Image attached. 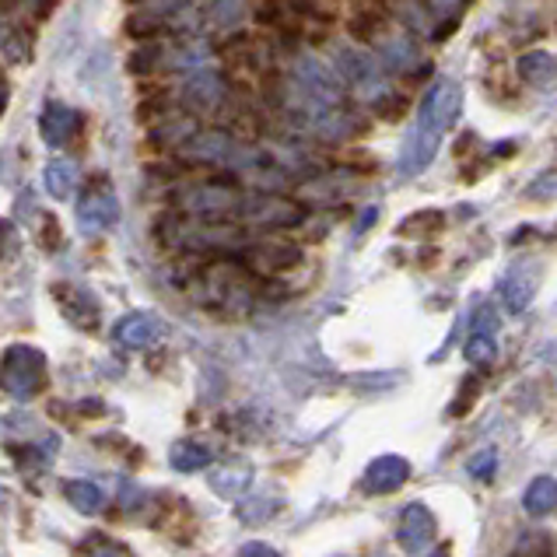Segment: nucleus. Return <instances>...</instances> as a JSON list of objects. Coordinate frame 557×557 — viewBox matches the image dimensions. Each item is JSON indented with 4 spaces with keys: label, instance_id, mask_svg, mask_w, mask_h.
Returning <instances> with one entry per match:
<instances>
[{
    "label": "nucleus",
    "instance_id": "ddd939ff",
    "mask_svg": "<svg viewBox=\"0 0 557 557\" xmlns=\"http://www.w3.org/2000/svg\"><path fill=\"white\" fill-rule=\"evenodd\" d=\"M502 295H505V309L508 312H522L530 306V298H533V281L522 277V274H508L502 281Z\"/></svg>",
    "mask_w": 557,
    "mask_h": 557
},
{
    "label": "nucleus",
    "instance_id": "423d86ee",
    "mask_svg": "<svg viewBox=\"0 0 557 557\" xmlns=\"http://www.w3.org/2000/svg\"><path fill=\"white\" fill-rule=\"evenodd\" d=\"M522 508L533 516V519H547L557 512V481L554 476H536V481L527 487L522 495Z\"/></svg>",
    "mask_w": 557,
    "mask_h": 557
},
{
    "label": "nucleus",
    "instance_id": "f257e3e1",
    "mask_svg": "<svg viewBox=\"0 0 557 557\" xmlns=\"http://www.w3.org/2000/svg\"><path fill=\"white\" fill-rule=\"evenodd\" d=\"M459 102H463V95H459L456 82H438L424 95L421 109H418V123H413V131L400 151L404 176H418L421 169H428V162H432L442 145L445 131H449L459 116Z\"/></svg>",
    "mask_w": 557,
    "mask_h": 557
},
{
    "label": "nucleus",
    "instance_id": "6e6552de",
    "mask_svg": "<svg viewBox=\"0 0 557 557\" xmlns=\"http://www.w3.org/2000/svg\"><path fill=\"white\" fill-rule=\"evenodd\" d=\"M252 481V470L246 463H232V467H221L211 473V487L218 491L221 498H238Z\"/></svg>",
    "mask_w": 557,
    "mask_h": 557
},
{
    "label": "nucleus",
    "instance_id": "412c9836",
    "mask_svg": "<svg viewBox=\"0 0 557 557\" xmlns=\"http://www.w3.org/2000/svg\"><path fill=\"white\" fill-rule=\"evenodd\" d=\"M238 557H281L270 544H260V540H252V544H246L243 550H238Z\"/></svg>",
    "mask_w": 557,
    "mask_h": 557
},
{
    "label": "nucleus",
    "instance_id": "39448f33",
    "mask_svg": "<svg viewBox=\"0 0 557 557\" xmlns=\"http://www.w3.org/2000/svg\"><path fill=\"white\" fill-rule=\"evenodd\" d=\"M116 200L109 189H88V194L82 197V203H77V214H82V225L85 228H106V225H113L116 221Z\"/></svg>",
    "mask_w": 557,
    "mask_h": 557
},
{
    "label": "nucleus",
    "instance_id": "f03ea898",
    "mask_svg": "<svg viewBox=\"0 0 557 557\" xmlns=\"http://www.w3.org/2000/svg\"><path fill=\"white\" fill-rule=\"evenodd\" d=\"M46 355L36 347H11L0 364V389L14 400H36L46 389Z\"/></svg>",
    "mask_w": 557,
    "mask_h": 557
},
{
    "label": "nucleus",
    "instance_id": "2eb2a0df",
    "mask_svg": "<svg viewBox=\"0 0 557 557\" xmlns=\"http://www.w3.org/2000/svg\"><path fill=\"white\" fill-rule=\"evenodd\" d=\"M281 512V505L277 502H270V498H249V502H243L235 508V516L246 522V527H260V522H267V519H274Z\"/></svg>",
    "mask_w": 557,
    "mask_h": 557
},
{
    "label": "nucleus",
    "instance_id": "9d476101",
    "mask_svg": "<svg viewBox=\"0 0 557 557\" xmlns=\"http://www.w3.org/2000/svg\"><path fill=\"white\" fill-rule=\"evenodd\" d=\"M158 337V323L151 315H126V320L116 326V341L126 344V347H145Z\"/></svg>",
    "mask_w": 557,
    "mask_h": 557
},
{
    "label": "nucleus",
    "instance_id": "f3484780",
    "mask_svg": "<svg viewBox=\"0 0 557 557\" xmlns=\"http://www.w3.org/2000/svg\"><path fill=\"white\" fill-rule=\"evenodd\" d=\"M82 554L85 557H134L123 544H116V540H109V536H91L82 547Z\"/></svg>",
    "mask_w": 557,
    "mask_h": 557
},
{
    "label": "nucleus",
    "instance_id": "f8f14e48",
    "mask_svg": "<svg viewBox=\"0 0 557 557\" xmlns=\"http://www.w3.org/2000/svg\"><path fill=\"white\" fill-rule=\"evenodd\" d=\"M519 74L527 77V82L547 88L557 77V60L550 53H544V50H533V53H527V57L519 60Z\"/></svg>",
    "mask_w": 557,
    "mask_h": 557
},
{
    "label": "nucleus",
    "instance_id": "6ab92c4d",
    "mask_svg": "<svg viewBox=\"0 0 557 557\" xmlns=\"http://www.w3.org/2000/svg\"><path fill=\"white\" fill-rule=\"evenodd\" d=\"M442 225H445V218H442L438 211H424V214H418V218L404 221L400 232H404V235H407V232H438Z\"/></svg>",
    "mask_w": 557,
    "mask_h": 557
},
{
    "label": "nucleus",
    "instance_id": "a211bd4d",
    "mask_svg": "<svg viewBox=\"0 0 557 557\" xmlns=\"http://www.w3.org/2000/svg\"><path fill=\"white\" fill-rule=\"evenodd\" d=\"M495 470H498V453L495 449H484L481 456L470 459V473L476 481H495Z\"/></svg>",
    "mask_w": 557,
    "mask_h": 557
},
{
    "label": "nucleus",
    "instance_id": "20e7f679",
    "mask_svg": "<svg viewBox=\"0 0 557 557\" xmlns=\"http://www.w3.org/2000/svg\"><path fill=\"white\" fill-rule=\"evenodd\" d=\"M407 481H410V463L404 456L389 453V456L372 459V463L364 467L361 491H364V495H393V491H400Z\"/></svg>",
    "mask_w": 557,
    "mask_h": 557
},
{
    "label": "nucleus",
    "instance_id": "1a4fd4ad",
    "mask_svg": "<svg viewBox=\"0 0 557 557\" xmlns=\"http://www.w3.org/2000/svg\"><path fill=\"white\" fill-rule=\"evenodd\" d=\"M63 495H67V502L77 508L82 516H99L102 505H106V495L99 484L91 481H71L67 487H63Z\"/></svg>",
    "mask_w": 557,
    "mask_h": 557
},
{
    "label": "nucleus",
    "instance_id": "dca6fc26",
    "mask_svg": "<svg viewBox=\"0 0 557 557\" xmlns=\"http://www.w3.org/2000/svg\"><path fill=\"white\" fill-rule=\"evenodd\" d=\"M74 180H77V169L71 162H53L50 169H46V183H50V189L57 197H67Z\"/></svg>",
    "mask_w": 557,
    "mask_h": 557
},
{
    "label": "nucleus",
    "instance_id": "9b49d317",
    "mask_svg": "<svg viewBox=\"0 0 557 557\" xmlns=\"http://www.w3.org/2000/svg\"><path fill=\"white\" fill-rule=\"evenodd\" d=\"M74 123H77V116L71 113L67 106L50 102V106L42 109V137L50 140V145H60V140L74 131Z\"/></svg>",
    "mask_w": 557,
    "mask_h": 557
},
{
    "label": "nucleus",
    "instance_id": "4468645a",
    "mask_svg": "<svg viewBox=\"0 0 557 557\" xmlns=\"http://www.w3.org/2000/svg\"><path fill=\"white\" fill-rule=\"evenodd\" d=\"M463 355H467L470 364H491V361H495V355H498L495 333H476V330H470V341L463 347Z\"/></svg>",
    "mask_w": 557,
    "mask_h": 557
},
{
    "label": "nucleus",
    "instance_id": "7ed1b4c3",
    "mask_svg": "<svg viewBox=\"0 0 557 557\" xmlns=\"http://www.w3.org/2000/svg\"><path fill=\"white\" fill-rule=\"evenodd\" d=\"M435 533H438V519L424 502H410L400 512V522H396V544L407 554L428 550L435 544Z\"/></svg>",
    "mask_w": 557,
    "mask_h": 557
},
{
    "label": "nucleus",
    "instance_id": "4be33fe9",
    "mask_svg": "<svg viewBox=\"0 0 557 557\" xmlns=\"http://www.w3.org/2000/svg\"><path fill=\"white\" fill-rule=\"evenodd\" d=\"M424 557H453V550H449V544H442V547H435L432 554H424Z\"/></svg>",
    "mask_w": 557,
    "mask_h": 557
},
{
    "label": "nucleus",
    "instance_id": "0eeeda50",
    "mask_svg": "<svg viewBox=\"0 0 557 557\" xmlns=\"http://www.w3.org/2000/svg\"><path fill=\"white\" fill-rule=\"evenodd\" d=\"M169 463L180 473H197V470H207L214 463V453L200 442H180L176 449L169 453Z\"/></svg>",
    "mask_w": 557,
    "mask_h": 557
},
{
    "label": "nucleus",
    "instance_id": "aec40b11",
    "mask_svg": "<svg viewBox=\"0 0 557 557\" xmlns=\"http://www.w3.org/2000/svg\"><path fill=\"white\" fill-rule=\"evenodd\" d=\"M476 389H481V382H476L473 375H470V379H463V389H459V400L449 407V410L456 413V418H459V413H467V407L476 400Z\"/></svg>",
    "mask_w": 557,
    "mask_h": 557
}]
</instances>
